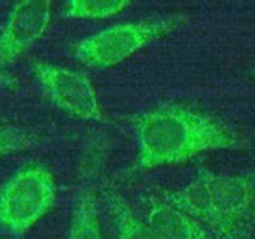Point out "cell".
Instances as JSON below:
<instances>
[{
	"label": "cell",
	"instance_id": "6da1fadb",
	"mask_svg": "<svg viewBox=\"0 0 255 239\" xmlns=\"http://www.w3.org/2000/svg\"><path fill=\"white\" fill-rule=\"evenodd\" d=\"M137 165L154 169L184 162L199 153L239 147V139L218 120L181 105L145 114L136 127Z\"/></svg>",
	"mask_w": 255,
	"mask_h": 239
},
{
	"label": "cell",
	"instance_id": "7a4b0ae2",
	"mask_svg": "<svg viewBox=\"0 0 255 239\" xmlns=\"http://www.w3.org/2000/svg\"><path fill=\"white\" fill-rule=\"evenodd\" d=\"M164 201L197 220L214 239L254 238L255 174L203 171L184 189L166 193Z\"/></svg>",
	"mask_w": 255,
	"mask_h": 239
},
{
	"label": "cell",
	"instance_id": "3957f363",
	"mask_svg": "<svg viewBox=\"0 0 255 239\" xmlns=\"http://www.w3.org/2000/svg\"><path fill=\"white\" fill-rule=\"evenodd\" d=\"M184 21V15H173L115 24L78 42L75 57L88 67L108 69L123 63L148 43L173 31Z\"/></svg>",
	"mask_w": 255,
	"mask_h": 239
},
{
	"label": "cell",
	"instance_id": "277c9868",
	"mask_svg": "<svg viewBox=\"0 0 255 239\" xmlns=\"http://www.w3.org/2000/svg\"><path fill=\"white\" fill-rule=\"evenodd\" d=\"M55 195V178L45 166H22L0 189V226L15 235L25 234L49 213Z\"/></svg>",
	"mask_w": 255,
	"mask_h": 239
},
{
	"label": "cell",
	"instance_id": "5b68a950",
	"mask_svg": "<svg viewBox=\"0 0 255 239\" xmlns=\"http://www.w3.org/2000/svg\"><path fill=\"white\" fill-rule=\"evenodd\" d=\"M31 72L46 97L61 111L81 120L103 121L97 93L84 72L46 61L33 63Z\"/></svg>",
	"mask_w": 255,
	"mask_h": 239
},
{
	"label": "cell",
	"instance_id": "8992f818",
	"mask_svg": "<svg viewBox=\"0 0 255 239\" xmlns=\"http://www.w3.org/2000/svg\"><path fill=\"white\" fill-rule=\"evenodd\" d=\"M52 3L24 0L9 9L0 30V69L25 52L49 25Z\"/></svg>",
	"mask_w": 255,
	"mask_h": 239
},
{
	"label": "cell",
	"instance_id": "52a82bcc",
	"mask_svg": "<svg viewBox=\"0 0 255 239\" xmlns=\"http://www.w3.org/2000/svg\"><path fill=\"white\" fill-rule=\"evenodd\" d=\"M145 225L160 239H214L197 220L164 199H149Z\"/></svg>",
	"mask_w": 255,
	"mask_h": 239
},
{
	"label": "cell",
	"instance_id": "ba28073f",
	"mask_svg": "<svg viewBox=\"0 0 255 239\" xmlns=\"http://www.w3.org/2000/svg\"><path fill=\"white\" fill-rule=\"evenodd\" d=\"M67 239H103L96 198L88 189L82 190L76 201Z\"/></svg>",
	"mask_w": 255,
	"mask_h": 239
},
{
	"label": "cell",
	"instance_id": "9c48e42d",
	"mask_svg": "<svg viewBox=\"0 0 255 239\" xmlns=\"http://www.w3.org/2000/svg\"><path fill=\"white\" fill-rule=\"evenodd\" d=\"M111 208L118 239H160L121 198L114 196Z\"/></svg>",
	"mask_w": 255,
	"mask_h": 239
},
{
	"label": "cell",
	"instance_id": "30bf717a",
	"mask_svg": "<svg viewBox=\"0 0 255 239\" xmlns=\"http://www.w3.org/2000/svg\"><path fill=\"white\" fill-rule=\"evenodd\" d=\"M131 1L127 0H73L64 4V15L70 18L100 19L118 15Z\"/></svg>",
	"mask_w": 255,
	"mask_h": 239
},
{
	"label": "cell",
	"instance_id": "8fae6325",
	"mask_svg": "<svg viewBox=\"0 0 255 239\" xmlns=\"http://www.w3.org/2000/svg\"><path fill=\"white\" fill-rule=\"evenodd\" d=\"M36 138L22 129L0 124V159L9 153L21 151L34 145Z\"/></svg>",
	"mask_w": 255,
	"mask_h": 239
},
{
	"label": "cell",
	"instance_id": "7c38bea8",
	"mask_svg": "<svg viewBox=\"0 0 255 239\" xmlns=\"http://www.w3.org/2000/svg\"><path fill=\"white\" fill-rule=\"evenodd\" d=\"M0 84H9V79L3 75L1 69H0Z\"/></svg>",
	"mask_w": 255,
	"mask_h": 239
},
{
	"label": "cell",
	"instance_id": "4fadbf2b",
	"mask_svg": "<svg viewBox=\"0 0 255 239\" xmlns=\"http://www.w3.org/2000/svg\"><path fill=\"white\" fill-rule=\"evenodd\" d=\"M0 239H1V238H0Z\"/></svg>",
	"mask_w": 255,
	"mask_h": 239
}]
</instances>
